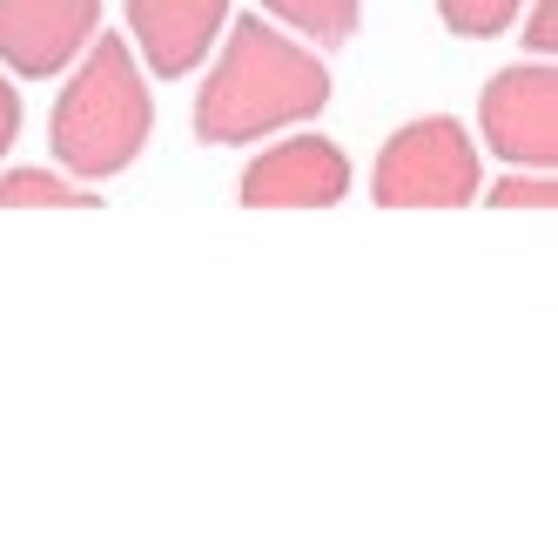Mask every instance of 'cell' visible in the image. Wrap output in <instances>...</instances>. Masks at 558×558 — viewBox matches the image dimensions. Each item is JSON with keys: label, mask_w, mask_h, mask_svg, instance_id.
<instances>
[{"label": "cell", "mask_w": 558, "mask_h": 558, "mask_svg": "<svg viewBox=\"0 0 558 558\" xmlns=\"http://www.w3.org/2000/svg\"><path fill=\"white\" fill-rule=\"evenodd\" d=\"M330 108V68L310 48L283 41L263 14H243L229 27V48L209 68L195 95V142L209 148H243L276 129H296Z\"/></svg>", "instance_id": "1"}, {"label": "cell", "mask_w": 558, "mask_h": 558, "mask_svg": "<svg viewBox=\"0 0 558 558\" xmlns=\"http://www.w3.org/2000/svg\"><path fill=\"white\" fill-rule=\"evenodd\" d=\"M148 129H155V108H148L142 61L129 54L122 34H95V41L82 48L74 82L54 101V122H48V142L61 155V169L74 182L122 175L148 148Z\"/></svg>", "instance_id": "2"}, {"label": "cell", "mask_w": 558, "mask_h": 558, "mask_svg": "<svg viewBox=\"0 0 558 558\" xmlns=\"http://www.w3.org/2000/svg\"><path fill=\"white\" fill-rule=\"evenodd\" d=\"M377 203L384 209H464L477 203V148L458 122L424 114L397 129L377 155Z\"/></svg>", "instance_id": "3"}, {"label": "cell", "mask_w": 558, "mask_h": 558, "mask_svg": "<svg viewBox=\"0 0 558 558\" xmlns=\"http://www.w3.org/2000/svg\"><path fill=\"white\" fill-rule=\"evenodd\" d=\"M477 129H485L498 162L551 175V162H558V74H551V61L532 54L525 68L492 74L485 95H477Z\"/></svg>", "instance_id": "4"}, {"label": "cell", "mask_w": 558, "mask_h": 558, "mask_svg": "<svg viewBox=\"0 0 558 558\" xmlns=\"http://www.w3.org/2000/svg\"><path fill=\"white\" fill-rule=\"evenodd\" d=\"M101 0H0V61L27 82H48L95 41Z\"/></svg>", "instance_id": "5"}, {"label": "cell", "mask_w": 558, "mask_h": 558, "mask_svg": "<svg viewBox=\"0 0 558 558\" xmlns=\"http://www.w3.org/2000/svg\"><path fill=\"white\" fill-rule=\"evenodd\" d=\"M343 195H350V162L324 135H290L243 169V203L250 209H330Z\"/></svg>", "instance_id": "6"}, {"label": "cell", "mask_w": 558, "mask_h": 558, "mask_svg": "<svg viewBox=\"0 0 558 558\" xmlns=\"http://www.w3.org/2000/svg\"><path fill=\"white\" fill-rule=\"evenodd\" d=\"M229 0H129V34L155 82H182L195 61H209Z\"/></svg>", "instance_id": "7"}, {"label": "cell", "mask_w": 558, "mask_h": 558, "mask_svg": "<svg viewBox=\"0 0 558 558\" xmlns=\"http://www.w3.org/2000/svg\"><path fill=\"white\" fill-rule=\"evenodd\" d=\"M101 189L95 182H68L48 169H14L0 175V209H95Z\"/></svg>", "instance_id": "8"}, {"label": "cell", "mask_w": 558, "mask_h": 558, "mask_svg": "<svg viewBox=\"0 0 558 558\" xmlns=\"http://www.w3.org/2000/svg\"><path fill=\"white\" fill-rule=\"evenodd\" d=\"M276 21H290L296 34H310L316 48H343L356 34V0H256Z\"/></svg>", "instance_id": "9"}, {"label": "cell", "mask_w": 558, "mask_h": 558, "mask_svg": "<svg viewBox=\"0 0 558 558\" xmlns=\"http://www.w3.org/2000/svg\"><path fill=\"white\" fill-rule=\"evenodd\" d=\"M518 8H525V0H437V21H445L458 41H492V34H505L518 21Z\"/></svg>", "instance_id": "10"}, {"label": "cell", "mask_w": 558, "mask_h": 558, "mask_svg": "<svg viewBox=\"0 0 558 558\" xmlns=\"http://www.w3.org/2000/svg\"><path fill=\"white\" fill-rule=\"evenodd\" d=\"M551 195H558L551 175L532 169L525 182H498V189H492V203H498V209H551Z\"/></svg>", "instance_id": "11"}, {"label": "cell", "mask_w": 558, "mask_h": 558, "mask_svg": "<svg viewBox=\"0 0 558 558\" xmlns=\"http://www.w3.org/2000/svg\"><path fill=\"white\" fill-rule=\"evenodd\" d=\"M551 8H558V0H532V21H525V48L545 54V61H551V48H558V14H551Z\"/></svg>", "instance_id": "12"}, {"label": "cell", "mask_w": 558, "mask_h": 558, "mask_svg": "<svg viewBox=\"0 0 558 558\" xmlns=\"http://www.w3.org/2000/svg\"><path fill=\"white\" fill-rule=\"evenodd\" d=\"M14 135H21V95L8 88V74H0V155L14 148Z\"/></svg>", "instance_id": "13"}]
</instances>
